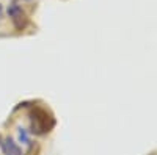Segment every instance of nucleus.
I'll use <instances>...</instances> for the list:
<instances>
[{
	"mask_svg": "<svg viewBox=\"0 0 157 155\" xmlns=\"http://www.w3.org/2000/svg\"><path fill=\"white\" fill-rule=\"evenodd\" d=\"M54 127V119L50 114L41 108H36L32 113V128L35 133H46Z\"/></svg>",
	"mask_w": 157,
	"mask_h": 155,
	"instance_id": "1",
	"label": "nucleus"
},
{
	"mask_svg": "<svg viewBox=\"0 0 157 155\" xmlns=\"http://www.w3.org/2000/svg\"><path fill=\"white\" fill-rule=\"evenodd\" d=\"M8 13H10V17H11L13 24H14V27L17 30H24L25 27H27L29 19H27V16H25V13L17 5H11L8 8Z\"/></svg>",
	"mask_w": 157,
	"mask_h": 155,
	"instance_id": "2",
	"label": "nucleus"
},
{
	"mask_svg": "<svg viewBox=\"0 0 157 155\" xmlns=\"http://www.w3.org/2000/svg\"><path fill=\"white\" fill-rule=\"evenodd\" d=\"M2 149H3V153H5V155H22L19 146H17L11 138L2 139Z\"/></svg>",
	"mask_w": 157,
	"mask_h": 155,
	"instance_id": "3",
	"label": "nucleus"
},
{
	"mask_svg": "<svg viewBox=\"0 0 157 155\" xmlns=\"http://www.w3.org/2000/svg\"><path fill=\"white\" fill-rule=\"evenodd\" d=\"M3 17V6H2V3H0V19Z\"/></svg>",
	"mask_w": 157,
	"mask_h": 155,
	"instance_id": "4",
	"label": "nucleus"
}]
</instances>
